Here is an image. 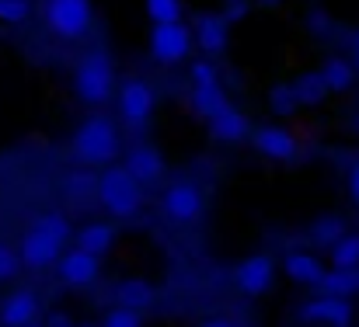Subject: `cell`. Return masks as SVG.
Wrapping results in <instances>:
<instances>
[{
  "label": "cell",
  "mask_w": 359,
  "mask_h": 327,
  "mask_svg": "<svg viewBox=\"0 0 359 327\" xmlns=\"http://www.w3.org/2000/svg\"><path fill=\"white\" fill-rule=\"evenodd\" d=\"M304 321H318V324H332V327H349L353 321V307L342 296H321L314 303L304 307Z\"/></svg>",
  "instance_id": "7c38bea8"
},
{
  "label": "cell",
  "mask_w": 359,
  "mask_h": 327,
  "mask_svg": "<svg viewBox=\"0 0 359 327\" xmlns=\"http://www.w3.org/2000/svg\"><path fill=\"white\" fill-rule=\"evenodd\" d=\"M192 35H196V42H199V49H203V53L220 56V53L227 49L231 25H227L220 14H199V18H196V25H192Z\"/></svg>",
  "instance_id": "8fae6325"
},
{
  "label": "cell",
  "mask_w": 359,
  "mask_h": 327,
  "mask_svg": "<svg viewBox=\"0 0 359 327\" xmlns=\"http://www.w3.org/2000/svg\"><path fill=\"white\" fill-rule=\"evenodd\" d=\"M255 4H258V7H279L283 0H255Z\"/></svg>",
  "instance_id": "836d02e7"
},
{
  "label": "cell",
  "mask_w": 359,
  "mask_h": 327,
  "mask_svg": "<svg viewBox=\"0 0 359 327\" xmlns=\"http://www.w3.org/2000/svg\"><path fill=\"white\" fill-rule=\"evenodd\" d=\"M349 195H353V202L359 206V160L353 164V171H349Z\"/></svg>",
  "instance_id": "d6a6232c"
},
{
  "label": "cell",
  "mask_w": 359,
  "mask_h": 327,
  "mask_svg": "<svg viewBox=\"0 0 359 327\" xmlns=\"http://www.w3.org/2000/svg\"><path fill=\"white\" fill-rule=\"evenodd\" d=\"M311 237H314V244H325V247H332L339 237H346V223L339 216H325L314 223V230H311Z\"/></svg>",
  "instance_id": "484cf974"
},
{
  "label": "cell",
  "mask_w": 359,
  "mask_h": 327,
  "mask_svg": "<svg viewBox=\"0 0 359 327\" xmlns=\"http://www.w3.org/2000/svg\"><path fill=\"white\" fill-rule=\"evenodd\" d=\"M150 300H154V286L143 282V279H129V282L119 286V303L126 310H140V307H147Z\"/></svg>",
  "instance_id": "603a6c76"
},
{
  "label": "cell",
  "mask_w": 359,
  "mask_h": 327,
  "mask_svg": "<svg viewBox=\"0 0 359 327\" xmlns=\"http://www.w3.org/2000/svg\"><path fill=\"white\" fill-rule=\"evenodd\" d=\"M189 49H192V28L185 21H168L150 28V53L157 63L175 67L189 56Z\"/></svg>",
  "instance_id": "8992f818"
},
{
  "label": "cell",
  "mask_w": 359,
  "mask_h": 327,
  "mask_svg": "<svg viewBox=\"0 0 359 327\" xmlns=\"http://www.w3.org/2000/svg\"><path fill=\"white\" fill-rule=\"evenodd\" d=\"M272 275H276V265L269 254H251L248 261H241L234 279H238V289L248 296H262L269 286H272Z\"/></svg>",
  "instance_id": "30bf717a"
},
{
  "label": "cell",
  "mask_w": 359,
  "mask_h": 327,
  "mask_svg": "<svg viewBox=\"0 0 359 327\" xmlns=\"http://www.w3.org/2000/svg\"><path fill=\"white\" fill-rule=\"evenodd\" d=\"M70 237V223L60 216V213H46V216L35 219V226L25 233L21 240V261L32 265V268H42V265H53L63 251Z\"/></svg>",
  "instance_id": "6da1fadb"
},
{
  "label": "cell",
  "mask_w": 359,
  "mask_h": 327,
  "mask_svg": "<svg viewBox=\"0 0 359 327\" xmlns=\"http://www.w3.org/2000/svg\"><path fill=\"white\" fill-rule=\"evenodd\" d=\"M203 327H234V324H227V321H210V324H203Z\"/></svg>",
  "instance_id": "e575fe53"
},
{
  "label": "cell",
  "mask_w": 359,
  "mask_h": 327,
  "mask_svg": "<svg viewBox=\"0 0 359 327\" xmlns=\"http://www.w3.org/2000/svg\"><path fill=\"white\" fill-rule=\"evenodd\" d=\"M356 67H359V35H356Z\"/></svg>",
  "instance_id": "d590c367"
},
{
  "label": "cell",
  "mask_w": 359,
  "mask_h": 327,
  "mask_svg": "<svg viewBox=\"0 0 359 327\" xmlns=\"http://www.w3.org/2000/svg\"><path fill=\"white\" fill-rule=\"evenodd\" d=\"M74 91H77V98L88 102V105H105V102L116 95V70H112V63H109L105 53H88V56L77 63Z\"/></svg>",
  "instance_id": "3957f363"
},
{
  "label": "cell",
  "mask_w": 359,
  "mask_h": 327,
  "mask_svg": "<svg viewBox=\"0 0 359 327\" xmlns=\"http://www.w3.org/2000/svg\"><path fill=\"white\" fill-rule=\"evenodd\" d=\"M143 321H140V310H126V307H119V310H112L109 317H105V327H140Z\"/></svg>",
  "instance_id": "f546056e"
},
{
  "label": "cell",
  "mask_w": 359,
  "mask_h": 327,
  "mask_svg": "<svg viewBox=\"0 0 359 327\" xmlns=\"http://www.w3.org/2000/svg\"><path fill=\"white\" fill-rule=\"evenodd\" d=\"M248 11H251V0H224V21L227 25H234V21H244L248 18Z\"/></svg>",
  "instance_id": "1f68e13d"
},
{
  "label": "cell",
  "mask_w": 359,
  "mask_h": 327,
  "mask_svg": "<svg viewBox=\"0 0 359 327\" xmlns=\"http://www.w3.org/2000/svg\"><path fill=\"white\" fill-rule=\"evenodd\" d=\"M98 199L112 216H133L143 206V185L126 167H105L98 178Z\"/></svg>",
  "instance_id": "277c9868"
},
{
  "label": "cell",
  "mask_w": 359,
  "mask_h": 327,
  "mask_svg": "<svg viewBox=\"0 0 359 327\" xmlns=\"http://www.w3.org/2000/svg\"><path fill=\"white\" fill-rule=\"evenodd\" d=\"M321 286V296H353L359 293V268H335V272H325L318 279Z\"/></svg>",
  "instance_id": "e0dca14e"
},
{
  "label": "cell",
  "mask_w": 359,
  "mask_h": 327,
  "mask_svg": "<svg viewBox=\"0 0 359 327\" xmlns=\"http://www.w3.org/2000/svg\"><path fill=\"white\" fill-rule=\"evenodd\" d=\"M28 327H35V324H28Z\"/></svg>",
  "instance_id": "8d00e7d4"
},
{
  "label": "cell",
  "mask_w": 359,
  "mask_h": 327,
  "mask_svg": "<svg viewBox=\"0 0 359 327\" xmlns=\"http://www.w3.org/2000/svg\"><path fill=\"white\" fill-rule=\"evenodd\" d=\"M147 14L154 25H168V21H182V0H143Z\"/></svg>",
  "instance_id": "d4e9b609"
},
{
  "label": "cell",
  "mask_w": 359,
  "mask_h": 327,
  "mask_svg": "<svg viewBox=\"0 0 359 327\" xmlns=\"http://www.w3.org/2000/svg\"><path fill=\"white\" fill-rule=\"evenodd\" d=\"M126 171H129L140 185H154V181L164 174V157H161L154 146H136V150H129V157H126Z\"/></svg>",
  "instance_id": "4fadbf2b"
},
{
  "label": "cell",
  "mask_w": 359,
  "mask_h": 327,
  "mask_svg": "<svg viewBox=\"0 0 359 327\" xmlns=\"http://www.w3.org/2000/svg\"><path fill=\"white\" fill-rule=\"evenodd\" d=\"M251 143L269 160H293L297 150H300L297 146V136L290 129H283V125H262V129H255L251 132Z\"/></svg>",
  "instance_id": "ba28073f"
},
{
  "label": "cell",
  "mask_w": 359,
  "mask_h": 327,
  "mask_svg": "<svg viewBox=\"0 0 359 327\" xmlns=\"http://www.w3.org/2000/svg\"><path fill=\"white\" fill-rule=\"evenodd\" d=\"M192 109H196V115H203V118L210 122L213 115L231 109V98L224 95L220 84H217V88H192Z\"/></svg>",
  "instance_id": "44dd1931"
},
{
  "label": "cell",
  "mask_w": 359,
  "mask_h": 327,
  "mask_svg": "<svg viewBox=\"0 0 359 327\" xmlns=\"http://www.w3.org/2000/svg\"><path fill=\"white\" fill-rule=\"evenodd\" d=\"M18 254L7 247V244H0V282H7V279H14L18 275Z\"/></svg>",
  "instance_id": "4dcf8cb0"
},
{
  "label": "cell",
  "mask_w": 359,
  "mask_h": 327,
  "mask_svg": "<svg viewBox=\"0 0 359 327\" xmlns=\"http://www.w3.org/2000/svg\"><path fill=\"white\" fill-rule=\"evenodd\" d=\"M60 275L67 286H91L98 279V258L84 254V251H70L60 261Z\"/></svg>",
  "instance_id": "5bb4252c"
},
{
  "label": "cell",
  "mask_w": 359,
  "mask_h": 327,
  "mask_svg": "<svg viewBox=\"0 0 359 327\" xmlns=\"http://www.w3.org/2000/svg\"><path fill=\"white\" fill-rule=\"evenodd\" d=\"M248 136H251V125L234 105L210 118V139H217V143H241Z\"/></svg>",
  "instance_id": "9a60e30c"
},
{
  "label": "cell",
  "mask_w": 359,
  "mask_h": 327,
  "mask_svg": "<svg viewBox=\"0 0 359 327\" xmlns=\"http://www.w3.org/2000/svg\"><path fill=\"white\" fill-rule=\"evenodd\" d=\"M112 240H116V230H112L109 223H91V226H84V230L77 233V251L102 258V254L112 247Z\"/></svg>",
  "instance_id": "ac0fdd59"
},
{
  "label": "cell",
  "mask_w": 359,
  "mask_h": 327,
  "mask_svg": "<svg viewBox=\"0 0 359 327\" xmlns=\"http://www.w3.org/2000/svg\"><path fill=\"white\" fill-rule=\"evenodd\" d=\"M318 74H321V81L328 84V91H349V88H353V81H356L353 63H349V60H342V56H328V60H325V67H321Z\"/></svg>",
  "instance_id": "7402d4cb"
},
{
  "label": "cell",
  "mask_w": 359,
  "mask_h": 327,
  "mask_svg": "<svg viewBox=\"0 0 359 327\" xmlns=\"http://www.w3.org/2000/svg\"><path fill=\"white\" fill-rule=\"evenodd\" d=\"M28 18V0H0V21L18 25Z\"/></svg>",
  "instance_id": "f1b7e54d"
},
{
  "label": "cell",
  "mask_w": 359,
  "mask_h": 327,
  "mask_svg": "<svg viewBox=\"0 0 359 327\" xmlns=\"http://www.w3.org/2000/svg\"><path fill=\"white\" fill-rule=\"evenodd\" d=\"M293 95H297V105H321L332 91H328V84L321 81V74L318 70H307V74H300L293 84Z\"/></svg>",
  "instance_id": "ffe728a7"
},
{
  "label": "cell",
  "mask_w": 359,
  "mask_h": 327,
  "mask_svg": "<svg viewBox=\"0 0 359 327\" xmlns=\"http://www.w3.org/2000/svg\"><path fill=\"white\" fill-rule=\"evenodd\" d=\"M217 84H220V74L210 60L192 63V88H217Z\"/></svg>",
  "instance_id": "83f0119b"
},
{
  "label": "cell",
  "mask_w": 359,
  "mask_h": 327,
  "mask_svg": "<svg viewBox=\"0 0 359 327\" xmlns=\"http://www.w3.org/2000/svg\"><path fill=\"white\" fill-rule=\"evenodd\" d=\"M119 111L126 125H143L154 111V88L143 77H126L119 84Z\"/></svg>",
  "instance_id": "52a82bcc"
},
{
  "label": "cell",
  "mask_w": 359,
  "mask_h": 327,
  "mask_svg": "<svg viewBox=\"0 0 359 327\" xmlns=\"http://www.w3.org/2000/svg\"><path fill=\"white\" fill-rule=\"evenodd\" d=\"M95 21V7L91 0H46V25L53 35L77 42L91 32Z\"/></svg>",
  "instance_id": "5b68a950"
},
{
  "label": "cell",
  "mask_w": 359,
  "mask_h": 327,
  "mask_svg": "<svg viewBox=\"0 0 359 327\" xmlns=\"http://www.w3.org/2000/svg\"><path fill=\"white\" fill-rule=\"evenodd\" d=\"M332 265L335 268H359V233H346L332 244Z\"/></svg>",
  "instance_id": "cb8c5ba5"
},
{
  "label": "cell",
  "mask_w": 359,
  "mask_h": 327,
  "mask_svg": "<svg viewBox=\"0 0 359 327\" xmlns=\"http://www.w3.org/2000/svg\"><path fill=\"white\" fill-rule=\"evenodd\" d=\"M286 275H290L293 282H304V286H318V279L325 275V268H321V261H318L314 254L293 251V254H286Z\"/></svg>",
  "instance_id": "d6986e66"
},
{
  "label": "cell",
  "mask_w": 359,
  "mask_h": 327,
  "mask_svg": "<svg viewBox=\"0 0 359 327\" xmlns=\"http://www.w3.org/2000/svg\"><path fill=\"white\" fill-rule=\"evenodd\" d=\"M70 150H74V157L81 164H91V167L112 164V157L119 153V132H116L112 118L109 115H91L88 122H81V129L74 132Z\"/></svg>",
  "instance_id": "7a4b0ae2"
},
{
  "label": "cell",
  "mask_w": 359,
  "mask_h": 327,
  "mask_svg": "<svg viewBox=\"0 0 359 327\" xmlns=\"http://www.w3.org/2000/svg\"><path fill=\"white\" fill-rule=\"evenodd\" d=\"M35 314H39V303H35V296L25 293V289L11 293V296L4 300V307H0V321L7 327H28L35 321Z\"/></svg>",
  "instance_id": "2e32d148"
},
{
  "label": "cell",
  "mask_w": 359,
  "mask_h": 327,
  "mask_svg": "<svg viewBox=\"0 0 359 327\" xmlns=\"http://www.w3.org/2000/svg\"><path fill=\"white\" fill-rule=\"evenodd\" d=\"M269 109L276 111V115H297V95H293V88L290 84H276L272 91H269Z\"/></svg>",
  "instance_id": "4316f807"
},
{
  "label": "cell",
  "mask_w": 359,
  "mask_h": 327,
  "mask_svg": "<svg viewBox=\"0 0 359 327\" xmlns=\"http://www.w3.org/2000/svg\"><path fill=\"white\" fill-rule=\"evenodd\" d=\"M164 213L175 219V223H192V219L203 213V192L199 185L192 181H178L164 192Z\"/></svg>",
  "instance_id": "9c48e42d"
}]
</instances>
